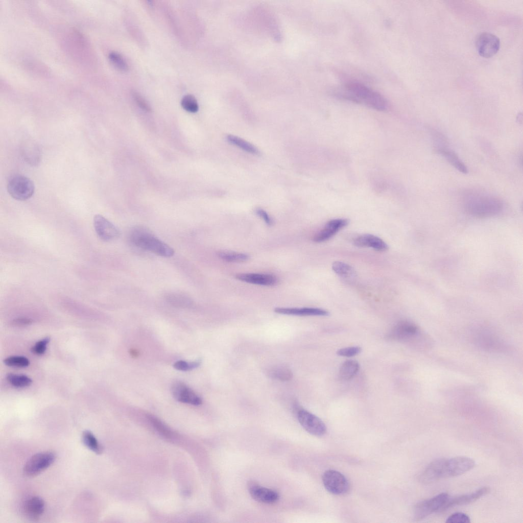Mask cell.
Wrapping results in <instances>:
<instances>
[{
    "label": "cell",
    "instance_id": "cell-20",
    "mask_svg": "<svg viewBox=\"0 0 523 523\" xmlns=\"http://www.w3.org/2000/svg\"><path fill=\"white\" fill-rule=\"evenodd\" d=\"M353 244L359 247H370L374 250L384 252L388 250V245L381 238L371 234H364L356 237Z\"/></svg>",
    "mask_w": 523,
    "mask_h": 523
},
{
    "label": "cell",
    "instance_id": "cell-21",
    "mask_svg": "<svg viewBox=\"0 0 523 523\" xmlns=\"http://www.w3.org/2000/svg\"><path fill=\"white\" fill-rule=\"evenodd\" d=\"M274 312L279 314L300 316H325L329 314L326 310L316 307H276Z\"/></svg>",
    "mask_w": 523,
    "mask_h": 523
},
{
    "label": "cell",
    "instance_id": "cell-40",
    "mask_svg": "<svg viewBox=\"0 0 523 523\" xmlns=\"http://www.w3.org/2000/svg\"><path fill=\"white\" fill-rule=\"evenodd\" d=\"M256 213L268 225H272L273 224L272 219L268 214V213L263 209L260 208H256L255 210Z\"/></svg>",
    "mask_w": 523,
    "mask_h": 523
},
{
    "label": "cell",
    "instance_id": "cell-34",
    "mask_svg": "<svg viewBox=\"0 0 523 523\" xmlns=\"http://www.w3.org/2000/svg\"><path fill=\"white\" fill-rule=\"evenodd\" d=\"M109 58L112 63L118 69L123 71L128 70V66L126 61L118 53L115 52L110 53Z\"/></svg>",
    "mask_w": 523,
    "mask_h": 523
},
{
    "label": "cell",
    "instance_id": "cell-26",
    "mask_svg": "<svg viewBox=\"0 0 523 523\" xmlns=\"http://www.w3.org/2000/svg\"><path fill=\"white\" fill-rule=\"evenodd\" d=\"M167 301L173 305L178 307H189L193 304L192 299L181 293H170L166 296Z\"/></svg>",
    "mask_w": 523,
    "mask_h": 523
},
{
    "label": "cell",
    "instance_id": "cell-37",
    "mask_svg": "<svg viewBox=\"0 0 523 523\" xmlns=\"http://www.w3.org/2000/svg\"><path fill=\"white\" fill-rule=\"evenodd\" d=\"M50 340L49 337H46L36 342L31 348L32 352L38 355L44 354Z\"/></svg>",
    "mask_w": 523,
    "mask_h": 523
},
{
    "label": "cell",
    "instance_id": "cell-2",
    "mask_svg": "<svg viewBox=\"0 0 523 523\" xmlns=\"http://www.w3.org/2000/svg\"><path fill=\"white\" fill-rule=\"evenodd\" d=\"M344 90L345 92L340 94L345 99L379 110H384L388 107L387 101L381 94L359 82H349Z\"/></svg>",
    "mask_w": 523,
    "mask_h": 523
},
{
    "label": "cell",
    "instance_id": "cell-36",
    "mask_svg": "<svg viewBox=\"0 0 523 523\" xmlns=\"http://www.w3.org/2000/svg\"><path fill=\"white\" fill-rule=\"evenodd\" d=\"M448 523H469L470 522L469 517L462 512H456L449 516L446 520Z\"/></svg>",
    "mask_w": 523,
    "mask_h": 523
},
{
    "label": "cell",
    "instance_id": "cell-18",
    "mask_svg": "<svg viewBox=\"0 0 523 523\" xmlns=\"http://www.w3.org/2000/svg\"><path fill=\"white\" fill-rule=\"evenodd\" d=\"M45 504L43 500L37 496H33L27 499L22 506V512L28 519L36 521L40 518L43 513Z\"/></svg>",
    "mask_w": 523,
    "mask_h": 523
},
{
    "label": "cell",
    "instance_id": "cell-22",
    "mask_svg": "<svg viewBox=\"0 0 523 523\" xmlns=\"http://www.w3.org/2000/svg\"><path fill=\"white\" fill-rule=\"evenodd\" d=\"M437 151L439 154L443 156L451 165L461 173L463 174H467L468 173L467 167L454 151L449 150L447 147Z\"/></svg>",
    "mask_w": 523,
    "mask_h": 523
},
{
    "label": "cell",
    "instance_id": "cell-15",
    "mask_svg": "<svg viewBox=\"0 0 523 523\" xmlns=\"http://www.w3.org/2000/svg\"><path fill=\"white\" fill-rule=\"evenodd\" d=\"M249 492L255 501L265 504H272L276 502L279 498V493L275 490L266 488L252 482L248 485Z\"/></svg>",
    "mask_w": 523,
    "mask_h": 523
},
{
    "label": "cell",
    "instance_id": "cell-19",
    "mask_svg": "<svg viewBox=\"0 0 523 523\" xmlns=\"http://www.w3.org/2000/svg\"><path fill=\"white\" fill-rule=\"evenodd\" d=\"M235 277L244 282L264 286H274L278 282L276 276L268 274L240 273L237 274Z\"/></svg>",
    "mask_w": 523,
    "mask_h": 523
},
{
    "label": "cell",
    "instance_id": "cell-28",
    "mask_svg": "<svg viewBox=\"0 0 523 523\" xmlns=\"http://www.w3.org/2000/svg\"><path fill=\"white\" fill-rule=\"evenodd\" d=\"M268 374L270 377L281 381H288L293 377L291 370L287 367L275 366L268 370Z\"/></svg>",
    "mask_w": 523,
    "mask_h": 523
},
{
    "label": "cell",
    "instance_id": "cell-41",
    "mask_svg": "<svg viewBox=\"0 0 523 523\" xmlns=\"http://www.w3.org/2000/svg\"><path fill=\"white\" fill-rule=\"evenodd\" d=\"M32 323V320L29 318H19L12 321V324L18 326L28 325Z\"/></svg>",
    "mask_w": 523,
    "mask_h": 523
},
{
    "label": "cell",
    "instance_id": "cell-31",
    "mask_svg": "<svg viewBox=\"0 0 523 523\" xmlns=\"http://www.w3.org/2000/svg\"><path fill=\"white\" fill-rule=\"evenodd\" d=\"M6 378L11 385L17 388L28 387L32 383V379L25 375L8 373L6 376Z\"/></svg>",
    "mask_w": 523,
    "mask_h": 523
},
{
    "label": "cell",
    "instance_id": "cell-16",
    "mask_svg": "<svg viewBox=\"0 0 523 523\" xmlns=\"http://www.w3.org/2000/svg\"><path fill=\"white\" fill-rule=\"evenodd\" d=\"M489 491V488L484 487L469 494L459 495L454 497H449L440 511H444L456 506L471 504L487 494Z\"/></svg>",
    "mask_w": 523,
    "mask_h": 523
},
{
    "label": "cell",
    "instance_id": "cell-24",
    "mask_svg": "<svg viewBox=\"0 0 523 523\" xmlns=\"http://www.w3.org/2000/svg\"><path fill=\"white\" fill-rule=\"evenodd\" d=\"M334 272L344 279H351L356 276V272L350 265L341 261H336L332 264Z\"/></svg>",
    "mask_w": 523,
    "mask_h": 523
},
{
    "label": "cell",
    "instance_id": "cell-4",
    "mask_svg": "<svg viewBox=\"0 0 523 523\" xmlns=\"http://www.w3.org/2000/svg\"><path fill=\"white\" fill-rule=\"evenodd\" d=\"M474 466V460L465 456H458L448 459H440V479L461 475L472 469Z\"/></svg>",
    "mask_w": 523,
    "mask_h": 523
},
{
    "label": "cell",
    "instance_id": "cell-25",
    "mask_svg": "<svg viewBox=\"0 0 523 523\" xmlns=\"http://www.w3.org/2000/svg\"><path fill=\"white\" fill-rule=\"evenodd\" d=\"M82 440L84 444L96 454H101L103 452V446L90 431H84L82 433Z\"/></svg>",
    "mask_w": 523,
    "mask_h": 523
},
{
    "label": "cell",
    "instance_id": "cell-5",
    "mask_svg": "<svg viewBox=\"0 0 523 523\" xmlns=\"http://www.w3.org/2000/svg\"><path fill=\"white\" fill-rule=\"evenodd\" d=\"M7 190L9 195L14 199L24 201L33 196L35 186L33 181L29 178L23 175H15L9 179Z\"/></svg>",
    "mask_w": 523,
    "mask_h": 523
},
{
    "label": "cell",
    "instance_id": "cell-23",
    "mask_svg": "<svg viewBox=\"0 0 523 523\" xmlns=\"http://www.w3.org/2000/svg\"><path fill=\"white\" fill-rule=\"evenodd\" d=\"M360 369L359 363L353 360L345 361L339 369V377L343 380H349L353 378Z\"/></svg>",
    "mask_w": 523,
    "mask_h": 523
},
{
    "label": "cell",
    "instance_id": "cell-1",
    "mask_svg": "<svg viewBox=\"0 0 523 523\" xmlns=\"http://www.w3.org/2000/svg\"><path fill=\"white\" fill-rule=\"evenodd\" d=\"M462 201L466 211L478 218L494 216L500 213L504 207L502 201L498 198L475 190L465 192Z\"/></svg>",
    "mask_w": 523,
    "mask_h": 523
},
{
    "label": "cell",
    "instance_id": "cell-17",
    "mask_svg": "<svg viewBox=\"0 0 523 523\" xmlns=\"http://www.w3.org/2000/svg\"><path fill=\"white\" fill-rule=\"evenodd\" d=\"M349 221L346 219H336L329 221L324 227L314 237L313 240L321 243L328 240L338 231L346 227Z\"/></svg>",
    "mask_w": 523,
    "mask_h": 523
},
{
    "label": "cell",
    "instance_id": "cell-30",
    "mask_svg": "<svg viewBox=\"0 0 523 523\" xmlns=\"http://www.w3.org/2000/svg\"><path fill=\"white\" fill-rule=\"evenodd\" d=\"M147 417L159 434L167 438H173V433L158 418L150 414H148Z\"/></svg>",
    "mask_w": 523,
    "mask_h": 523
},
{
    "label": "cell",
    "instance_id": "cell-39",
    "mask_svg": "<svg viewBox=\"0 0 523 523\" xmlns=\"http://www.w3.org/2000/svg\"><path fill=\"white\" fill-rule=\"evenodd\" d=\"M132 95L135 101L141 109L147 111L151 110L150 105L141 96L136 92H133Z\"/></svg>",
    "mask_w": 523,
    "mask_h": 523
},
{
    "label": "cell",
    "instance_id": "cell-9",
    "mask_svg": "<svg viewBox=\"0 0 523 523\" xmlns=\"http://www.w3.org/2000/svg\"><path fill=\"white\" fill-rule=\"evenodd\" d=\"M448 497V494L444 492L418 503L413 509L414 519L420 520L435 512L440 511Z\"/></svg>",
    "mask_w": 523,
    "mask_h": 523
},
{
    "label": "cell",
    "instance_id": "cell-8",
    "mask_svg": "<svg viewBox=\"0 0 523 523\" xmlns=\"http://www.w3.org/2000/svg\"><path fill=\"white\" fill-rule=\"evenodd\" d=\"M56 456L52 451H43L32 456L25 464L23 472L28 477H33L50 467L55 461Z\"/></svg>",
    "mask_w": 523,
    "mask_h": 523
},
{
    "label": "cell",
    "instance_id": "cell-10",
    "mask_svg": "<svg viewBox=\"0 0 523 523\" xmlns=\"http://www.w3.org/2000/svg\"><path fill=\"white\" fill-rule=\"evenodd\" d=\"M322 482L325 489L334 494H343L349 490L348 480L343 474L335 470L325 471L322 476Z\"/></svg>",
    "mask_w": 523,
    "mask_h": 523
},
{
    "label": "cell",
    "instance_id": "cell-11",
    "mask_svg": "<svg viewBox=\"0 0 523 523\" xmlns=\"http://www.w3.org/2000/svg\"><path fill=\"white\" fill-rule=\"evenodd\" d=\"M297 416L301 425L309 434L322 436L326 433L325 424L315 415L301 409L297 411Z\"/></svg>",
    "mask_w": 523,
    "mask_h": 523
},
{
    "label": "cell",
    "instance_id": "cell-12",
    "mask_svg": "<svg viewBox=\"0 0 523 523\" xmlns=\"http://www.w3.org/2000/svg\"><path fill=\"white\" fill-rule=\"evenodd\" d=\"M499 38L494 34L484 32L480 34L476 40V46L478 52L482 57L490 58L494 56L499 50Z\"/></svg>",
    "mask_w": 523,
    "mask_h": 523
},
{
    "label": "cell",
    "instance_id": "cell-14",
    "mask_svg": "<svg viewBox=\"0 0 523 523\" xmlns=\"http://www.w3.org/2000/svg\"><path fill=\"white\" fill-rule=\"evenodd\" d=\"M171 391L175 399L179 402L195 406L200 405L202 402L201 397L182 382H174Z\"/></svg>",
    "mask_w": 523,
    "mask_h": 523
},
{
    "label": "cell",
    "instance_id": "cell-32",
    "mask_svg": "<svg viewBox=\"0 0 523 523\" xmlns=\"http://www.w3.org/2000/svg\"><path fill=\"white\" fill-rule=\"evenodd\" d=\"M5 365L10 367L24 368L30 364L29 360L22 356H11L4 360Z\"/></svg>",
    "mask_w": 523,
    "mask_h": 523
},
{
    "label": "cell",
    "instance_id": "cell-33",
    "mask_svg": "<svg viewBox=\"0 0 523 523\" xmlns=\"http://www.w3.org/2000/svg\"><path fill=\"white\" fill-rule=\"evenodd\" d=\"M182 108L187 112L195 113L199 109L198 102L195 98L191 94L184 96L181 101Z\"/></svg>",
    "mask_w": 523,
    "mask_h": 523
},
{
    "label": "cell",
    "instance_id": "cell-27",
    "mask_svg": "<svg viewBox=\"0 0 523 523\" xmlns=\"http://www.w3.org/2000/svg\"><path fill=\"white\" fill-rule=\"evenodd\" d=\"M226 138L229 143L248 153L255 155L259 153L258 149L254 146L238 136L228 135Z\"/></svg>",
    "mask_w": 523,
    "mask_h": 523
},
{
    "label": "cell",
    "instance_id": "cell-6",
    "mask_svg": "<svg viewBox=\"0 0 523 523\" xmlns=\"http://www.w3.org/2000/svg\"><path fill=\"white\" fill-rule=\"evenodd\" d=\"M493 331L485 327H479L474 330L473 339L480 348L489 351H501L506 349V345Z\"/></svg>",
    "mask_w": 523,
    "mask_h": 523
},
{
    "label": "cell",
    "instance_id": "cell-29",
    "mask_svg": "<svg viewBox=\"0 0 523 523\" xmlns=\"http://www.w3.org/2000/svg\"><path fill=\"white\" fill-rule=\"evenodd\" d=\"M218 255L222 260L227 262H243L249 258V255L247 254L228 251H219Z\"/></svg>",
    "mask_w": 523,
    "mask_h": 523
},
{
    "label": "cell",
    "instance_id": "cell-38",
    "mask_svg": "<svg viewBox=\"0 0 523 523\" xmlns=\"http://www.w3.org/2000/svg\"><path fill=\"white\" fill-rule=\"evenodd\" d=\"M361 348L359 346H350L339 349L337 354L341 356L352 357L361 352Z\"/></svg>",
    "mask_w": 523,
    "mask_h": 523
},
{
    "label": "cell",
    "instance_id": "cell-13",
    "mask_svg": "<svg viewBox=\"0 0 523 523\" xmlns=\"http://www.w3.org/2000/svg\"><path fill=\"white\" fill-rule=\"evenodd\" d=\"M93 226L98 236L103 241H113L118 238L120 235L118 229L100 215L94 216Z\"/></svg>",
    "mask_w": 523,
    "mask_h": 523
},
{
    "label": "cell",
    "instance_id": "cell-7",
    "mask_svg": "<svg viewBox=\"0 0 523 523\" xmlns=\"http://www.w3.org/2000/svg\"><path fill=\"white\" fill-rule=\"evenodd\" d=\"M388 338L391 340L408 341L415 339H430L428 335L422 332L419 327L409 321H401L390 330Z\"/></svg>",
    "mask_w": 523,
    "mask_h": 523
},
{
    "label": "cell",
    "instance_id": "cell-3",
    "mask_svg": "<svg viewBox=\"0 0 523 523\" xmlns=\"http://www.w3.org/2000/svg\"><path fill=\"white\" fill-rule=\"evenodd\" d=\"M130 240L136 247L162 257H171L174 254L172 248L154 236L148 230L137 227L131 232Z\"/></svg>",
    "mask_w": 523,
    "mask_h": 523
},
{
    "label": "cell",
    "instance_id": "cell-35",
    "mask_svg": "<svg viewBox=\"0 0 523 523\" xmlns=\"http://www.w3.org/2000/svg\"><path fill=\"white\" fill-rule=\"evenodd\" d=\"M200 362L199 360L191 363L180 360L175 362L173 366L177 370L185 371L196 368L200 365Z\"/></svg>",
    "mask_w": 523,
    "mask_h": 523
}]
</instances>
